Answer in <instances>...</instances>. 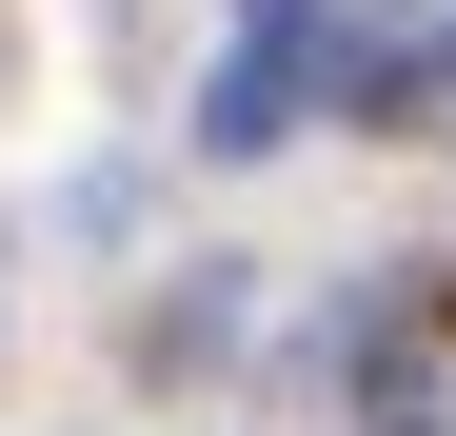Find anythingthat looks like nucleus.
<instances>
[{
    "label": "nucleus",
    "instance_id": "1",
    "mask_svg": "<svg viewBox=\"0 0 456 436\" xmlns=\"http://www.w3.org/2000/svg\"><path fill=\"white\" fill-rule=\"evenodd\" d=\"M297 80H318V0H258L239 60H218V100H199V139L218 159H239V139H297Z\"/></svg>",
    "mask_w": 456,
    "mask_h": 436
}]
</instances>
